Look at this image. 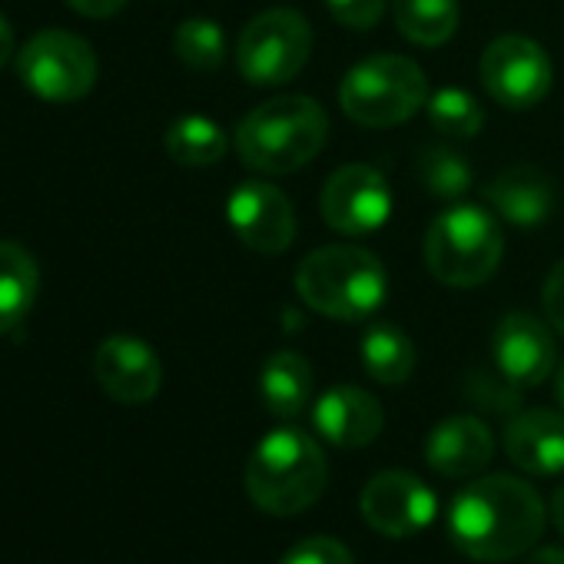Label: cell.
I'll list each match as a JSON object with an SVG mask.
<instances>
[{"instance_id":"obj_1","label":"cell","mask_w":564,"mask_h":564,"mask_svg":"<svg viewBox=\"0 0 564 564\" xmlns=\"http://www.w3.org/2000/svg\"><path fill=\"white\" fill-rule=\"evenodd\" d=\"M544 531L538 491L514 475H481L448 508V534L462 554L501 564L528 554Z\"/></svg>"},{"instance_id":"obj_2","label":"cell","mask_w":564,"mask_h":564,"mask_svg":"<svg viewBox=\"0 0 564 564\" xmlns=\"http://www.w3.org/2000/svg\"><path fill=\"white\" fill-rule=\"evenodd\" d=\"M329 140L326 110L306 94H279L252 107L236 133L232 147L239 160L265 176H286L310 166Z\"/></svg>"},{"instance_id":"obj_3","label":"cell","mask_w":564,"mask_h":564,"mask_svg":"<svg viewBox=\"0 0 564 564\" xmlns=\"http://www.w3.org/2000/svg\"><path fill=\"white\" fill-rule=\"evenodd\" d=\"M242 481L259 511L275 518L300 514L326 491V452L303 429H272L252 448Z\"/></svg>"},{"instance_id":"obj_4","label":"cell","mask_w":564,"mask_h":564,"mask_svg":"<svg viewBox=\"0 0 564 564\" xmlns=\"http://www.w3.org/2000/svg\"><path fill=\"white\" fill-rule=\"evenodd\" d=\"M296 293L313 313L326 319L366 323L382 310L389 296V279L376 252L339 242L313 249L300 262Z\"/></svg>"},{"instance_id":"obj_5","label":"cell","mask_w":564,"mask_h":564,"mask_svg":"<svg viewBox=\"0 0 564 564\" xmlns=\"http://www.w3.org/2000/svg\"><path fill=\"white\" fill-rule=\"evenodd\" d=\"M425 269L452 290H475L488 282L505 256L498 216L481 206L455 203L442 209L425 232Z\"/></svg>"},{"instance_id":"obj_6","label":"cell","mask_w":564,"mask_h":564,"mask_svg":"<svg viewBox=\"0 0 564 564\" xmlns=\"http://www.w3.org/2000/svg\"><path fill=\"white\" fill-rule=\"evenodd\" d=\"M429 104L422 67L402 54H372L359 61L339 87V107L349 120L372 130L409 123Z\"/></svg>"},{"instance_id":"obj_7","label":"cell","mask_w":564,"mask_h":564,"mask_svg":"<svg viewBox=\"0 0 564 564\" xmlns=\"http://www.w3.org/2000/svg\"><path fill=\"white\" fill-rule=\"evenodd\" d=\"M313 57V28L293 8L256 14L236 44V67L252 87H282L303 74Z\"/></svg>"},{"instance_id":"obj_8","label":"cell","mask_w":564,"mask_h":564,"mask_svg":"<svg viewBox=\"0 0 564 564\" xmlns=\"http://www.w3.org/2000/svg\"><path fill=\"white\" fill-rule=\"evenodd\" d=\"M18 74L34 97L47 104H74L94 90L100 77V64L84 37L51 28L34 34L21 47Z\"/></svg>"},{"instance_id":"obj_9","label":"cell","mask_w":564,"mask_h":564,"mask_svg":"<svg viewBox=\"0 0 564 564\" xmlns=\"http://www.w3.org/2000/svg\"><path fill=\"white\" fill-rule=\"evenodd\" d=\"M478 77L485 94L498 107L524 113L551 94L554 67L538 41L524 34H501L485 47L478 61Z\"/></svg>"},{"instance_id":"obj_10","label":"cell","mask_w":564,"mask_h":564,"mask_svg":"<svg viewBox=\"0 0 564 564\" xmlns=\"http://www.w3.org/2000/svg\"><path fill=\"white\" fill-rule=\"evenodd\" d=\"M319 209L329 229L343 236H369L382 229L392 216V189L389 180L366 163L339 166L319 196Z\"/></svg>"},{"instance_id":"obj_11","label":"cell","mask_w":564,"mask_h":564,"mask_svg":"<svg viewBox=\"0 0 564 564\" xmlns=\"http://www.w3.org/2000/svg\"><path fill=\"white\" fill-rule=\"evenodd\" d=\"M359 508L372 531L386 538H412L435 521V491L412 471L389 468L366 481Z\"/></svg>"},{"instance_id":"obj_12","label":"cell","mask_w":564,"mask_h":564,"mask_svg":"<svg viewBox=\"0 0 564 564\" xmlns=\"http://www.w3.org/2000/svg\"><path fill=\"white\" fill-rule=\"evenodd\" d=\"M226 216L239 242L262 256L286 252L300 229L290 196L262 180L239 183L226 203Z\"/></svg>"},{"instance_id":"obj_13","label":"cell","mask_w":564,"mask_h":564,"mask_svg":"<svg viewBox=\"0 0 564 564\" xmlns=\"http://www.w3.org/2000/svg\"><path fill=\"white\" fill-rule=\"evenodd\" d=\"M495 369L518 389L541 386L557 369V346L551 329L531 313H508L491 339Z\"/></svg>"},{"instance_id":"obj_14","label":"cell","mask_w":564,"mask_h":564,"mask_svg":"<svg viewBox=\"0 0 564 564\" xmlns=\"http://www.w3.org/2000/svg\"><path fill=\"white\" fill-rule=\"evenodd\" d=\"M94 376L100 389L123 405H143L156 399L163 386V366L150 343L137 336H110L97 346Z\"/></svg>"},{"instance_id":"obj_15","label":"cell","mask_w":564,"mask_h":564,"mask_svg":"<svg viewBox=\"0 0 564 564\" xmlns=\"http://www.w3.org/2000/svg\"><path fill=\"white\" fill-rule=\"evenodd\" d=\"M313 425L336 448H366L382 435L386 412L372 392L359 386H333L316 399Z\"/></svg>"},{"instance_id":"obj_16","label":"cell","mask_w":564,"mask_h":564,"mask_svg":"<svg viewBox=\"0 0 564 564\" xmlns=\"http://www.w3.org/2000/svg\"><path fill=\"white\" fill-rule=\"evenodd\" d=\"M495 455L491 429L475 415H452L425 438V462L442 478H475Z\"/></svg>"},{"instance_id":"obj_17","label":"cell","mask_w":564,"mask_h":564,"mask_svg":"<svg viewBox=\"0 0 564 564\" xmlns=\"http://www.w3.org/2000/svg\"><path fill=\"white\" fill-rule=\"evenodd\" d=\"M505 452L514 468L528 475H561L564 471V415L551 409L518 412L505 429Z\"/></svg>"},{"instance_id":"obj_18","label":"cell","mask_w":564,"mask_h":564,"mask_svg":"<svg viewBox=\"0 0 564 564\" xmlns=\"http://www.w3.org/2000/svg\"><path fill=\"white\" fill-rule=\"evenodd\" d=\"M485 196H488L498 219L521 226V229H534V226L547 223V216L554 213L551 180L538 166H528V163L501 170L485 186Z\"/></svg>"},{"instance_id":"obj_19","label":"cell","mask_w":564,"mask_h":564,"mask_svg":"<svg viewBox=\"0 0 564 564\" xmlns=\"http://www.w3.org/2000/svg\"><path fill=\"white\" fill-rule=\"evenodd\" d=\"M259 399L269 415L296 419L313 399V366L303 352L279 349L259 372Z\"/></svg>"},{"instance_id":"obj_20","label":"cell","mask_w":564,"mask_h":564,"mask_svg":"<svg viewBox=\"0 0 564 564\" xmlns=\"http://www.w3.org/2000/svg\"><path fill=\"white\" fill-rule=\"evenodd\" d=\"M41 269L21 242H0V336L14 333L37 303Z\"/></svg>"},{"instance_id":"obj_21","label":"cell","mask_w":564,"mask_h":564,"mask_svg":"<svg viewBox=\"0 0 564 564\" xmlns=\"http://www.w3.org/2000/svg\"><path fill=\"white\" fill-rule=\"evenodd\" d=\"M362 369L379 386H402L415 372V346L392 323H372L362 336Z\"/></svg>"},{"instance_id":"obj_22","label":"cell","mask_w":564,"mask_h":564,"mask_svg":"<svg viewBox=\"0 0 564 564\" xmlns=\"http://www.w3.org/2000/svg\"><path fill=\"white\" fill-rule=\"evenodd\" d=\"M392 18L415 47H442L458 31V0H392Z\"/></svg>"},{"instance_id":"obj_23","label":"cell","mask_w":564,"mask_h":564,"mask_svg":"<svg viewBox=\"0 0 564 564\" xmlns=\"http://www.w3.org/2000/svg\"><path fill=\"white\" fill-rule=\"evenodd\" d=\"M163 147H166V156L180 166H213L226 156L229 137L216 120L186 113L176 123H170Z\"/></svg>"},{"instance_id":"obj_24","label":"cell","mask_w":564,"mask_h":564,"mask_svg":"<svg viewBox=\"0 0 564 564\" xmlns=\"http://www.w3.org/2000/svg\"><path fill=\"white\" fill-rule=\"evenodd\" d=\"M173 54L189 70H199V74L219 70L226 61V34L216 21L189 18L173 34Z\"/></svg>"},{"instance_id":"obj_25","label":"cell","mask_w":564,"mask_h":564,"mask_svg":"<svg viewBox=\"0 0 564 564\" xmlns=\"http://www.w3.org/2000/svg\"><path fill=\"white\" fill-rule=\"evenodd\" d=\"M429 120L442 137H455V140H471L475 133H481L485 127V110L481 104L462 90V87H442L429 97Z\"/></svg>"},{"instance_id":"obj_26","label":"cell","mask_w":564,"mask_h":564,"mask_svg":"<svg viewBox=\"0 0 564 564\" xmlns=\"http://www.w3.org/2000/svg\"><path fill=\"white\" fill-rule=\"evenodd\" d=\"M419 180L435 199H458L471 189V166L448 147H429L419 156Z\"/></svg>"},{"instance_id":"obj_27","label":"cell","mask_w":564,"mask_h":564,"mask_svg":"<svg viewBox=\"0 0 564 564\" xmlns=\"http://www.w3.org/2000/svg\"><path fill=\"white\" fill-rule=\"evenodd\" d=\"M279 564H356V561L343 541H336L329 534H316V538L293 544L286 554L279 557Z\"/></svg>"},{"instance_id":"obj_28","label":"cell","mask_w":564,"mask_h":564,"mask_svg":"<svg viewBox=\"0 0 564 564\" xmlns=\"http://www.w3.org/2000/svg\"><path fill=\"white\" fill-rule=\"evenodd\" d=\"M326 8L343 28L372 31L386 14V0H326Z\"/></svg>"},{"instance_id":"obj_29","label":"cell","mask_w":564,"mask_h":564,"mask_svg":"<svg viewBox=\"0 0 564 564\" xmlns=\"http://www.w3.org/2000/svg\"><path fill=\"white\" fill-rule=\"evenodd\" d=\"M468 395H471L478 405H491V409H518V395H521V389H518V386H511L501 372H495V376L481 372V376H471V382H468Z\"/></svg>"},{"instance_id":"obj_30","label":"cell","mask_w":564,"mask_h":564,"mask_svg":"<svg viewBox=\"0 0 564 564\" xmlns=\"http://www.w3.org/2000/svg\"><path fill=\"white\" fill-rule=\"evenodd\" d=\"M541 310L544 319L554 333L564 336V259L554 262V269L544 279V290H541Z\"/></svg>"},{"instance_id":"obj_31","label":"cell","mask_w":564,"mask_h":564,"mask_svg":"<svg viewBox=\"0 0 564 564\" xmlns=\"http://www.w3.org/2000/svg\"><path fill=\"white\" fill-rule=\"evenodd\" d=\"M67 4L84 14V18H94V21H104V18H113L127 8V0H67Z\"/></svg>"},{"instance_id":"obj_32","label":"cell","mask_w":564,"mask_h":564,"mask_svg":"<svg viewBox=\"0 0 564 564\" xmlns=\"http://www.w3.org/2000/svg\"><path fill=\"white\" fill-rule=\"evenodd\" d=\"M14 61V28L8 24V18L0 14V70Z\"/></svg>"},{"instance_id":"obj_33","label":"cell","mask_w":564,"mask_h":564,"mask_svg":"<svg viewBox=\"0 0 564 564\" xmlns=\"http://www.w3.org/2000/svg\"><path fill=\"white\" fill-rule=\"evenodd\" d=\"M524 564H564V551L561 547H541V551H531Z\"/></svg>"},{"instance_id":"obj_34","label":"cell","mask_w":564,"mask_h":564,"mask_svg":"<svg viewBox=\"0 0 564 564\" xmlns=\"http://www.w3.org/2000/svg\"><path fill=\"white\" fill-rule=\"evenodd\" d=\"M551 521H554V528L564 534V485L551 495Z\"/></svg>"},{"instance_id":"obj_35","label":"cell","mask_w":564,"mask_h":564,"mask_svg":"<svg viewBox=\"0 0 564 564\" xmlns=\"http://www.w3.org/2000/svg\"><path fill=\"white\" fill-rule=\"evenodd\" d=\"M554 399H557V405L564 409V359H561V366L554 369Z\"/></svg>"}]
</instances>
